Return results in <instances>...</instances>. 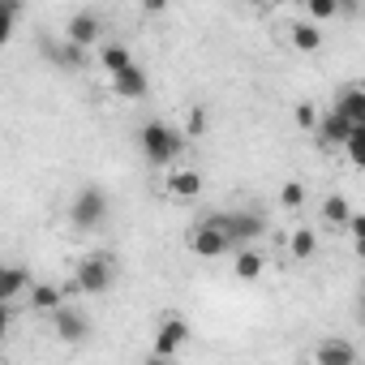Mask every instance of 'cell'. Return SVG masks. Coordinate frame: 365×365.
<instances>
[{
	"mask_svg": "<svg viewBox=\"0 0 365 365\" xmlns=\"http://www.w3.org/2000/svg\"><path fill=\"white\" fill-rule=\"evenodd\" d=\"M185 138H180V129L176 125H168V120H146V125H138V150H142V159L150 163V168H172V163H180V155H185Z\"/></svg>",
	"mask_w": 365,
	"mask_h": 365,
	"instance_id": "1",
	"label": "cell"
},
{
	"mask_svg": "<svg viewBox=\"0 0 365 365\" xmlns=\"http://www.w3.org/2000/svg\"><path fill=\"white\" fill-rule=\"evenodd\" d=\"M207 224L228 241V250H245L267 237V215L254 207H232V211H211Z\"/></svg>",
	"mask_w": 365,
	"mask_h": 365,
	"instance_id": "2",
	"label": "cell"
},
{
	"mask_svg": "<svg viewBox=\"0 0 365 365\" xmlns=\"http://www.w3.org/2000/svg\"><path fill=\"white\" fill-rule=\"evenodd\" d=\"M108 194L99 190V185H82L73 198H69V207H65V215H69V228L73 232H82V237H91V232H99L103 224H108Z\"/></svg>",
	"mask_w": 365,
	"mask_h": 365,
	"instance_id": "3",
	"label": "cell"
},
{
	"mask_svg": "<svg viewBox=\"0 0 365 365\" xmlns=\"http://www.w3.org/2000/svg\"><path fill=\"white\" fill-rule=\"evenodd\" d=\"M116 284V258L103 254V250H91L73 262V288L86 292V297H103L108 288Z\"/></svg>",
	"mask_w": 365,
	"mask_h": 365,
	"instance_id": "4",
	"label": "cell"
},
{
	"mask_svg": "<svg viewBox=\"0 0 365 365\" xmlns=\"http://www.w3.org/2000/svg\"><path fill=\"white\" fill-rule=\"evenodd\" d=\"M159 194L172 198V202H194V198L202 194V172H198L194 163H172V168H163Z\"/></svg>",
	"mask_w": 365,
	"mask_h": 365,
	"instance_id": "5",
	"label": "cell"
},
{
	"mask_svg": "<svg viewBox=\"0 0 365 365\" xmlns=\"http://www.w3.org/2000/svg\"><path fill=\"white\" fill-rule=\"evenodd\" d=\"M61 39H65V43H73V48H82V52H95V48L103 43V18H99V14H91V9H78V14H69V22H65Z\"/></svg>",
	"mask_w": 365,
	"mask_h": 365,
	"instance_id": "6",
	"label": "cell"
},
{
	"mask_svg": "<svg viewBox=\"0 0 365 365\" xmlns=\"http://www.w3.org/2000/svg\"><path fill=\"white\" fill-rule=\"evenodd\" d=\"M190 335H194V331H190L185 318H180V314H168V318H159V327H155V344H150V352L172 361L180 348L190 344Z\"/></svg>",
	"mask_w": 365,
	"mask_h": 365,
	"instance_id": "7",
	"label": "cell"
},
{
	"mask_svg": "<svg viewBox=\"0 0 365 365\" xmlns=\"http://www.w3.org/2000/svg\"><path fill=\"white\" fill-rule=\"evenodd\" d=\"M48 322H52V335L61 339V344H82L86 335H91V318L78 309V305H61V309H52L48 314Z\"/></svg>",
	"mask_w": 365,
	"mask_h": 365,
	"instance_id": "8",
	"label": "cell"
},
{
	"mask_svg": "<svg viewBox=\"0 0 365 365\" xmlns=\"http://www.w3.org/2000/svg\"><path fill=\"white\" fill-rule=\"evenodd\" d=\"M185 245H190V254H194V258H202V262H215V258L232 254V250H228V241H224V237L207 224V215H202V220L185 232Z\"/></svg>",
	"mask_w": 365,
	"mask_h": 365,
	"instance_id": "9",
	"label": "cell"
},
{
	"mask_svg": "<svg viewBox=\"0 0 365 365\" xmlns=\"http://www.w3.org/2000/svg\"><path fill=\"white\" fill-rule=\"evenodd\" d=\"M327 112H335L339 120H348V125H365V86L361 82H344L335 95H331V108Z\"/></svg>",
	"mask_w": 365,
	"mask_h": 365,
	"instance_id": "10",
	"label": "cell"
},
{
	"mask_svg": "<svg viewBox=\"0 0 365 365\" xmlns=\"http://www.w3.org/2000/svg\"><path fill=\"white\" fill-rule=\"evenodd\" d=\"M39 52H43L56 69H65V73H82V69L91 65V52H82V48H73V43H65V39H39Z\"/></svg>",
	"mask_w": 365,
	"mask_h": 365,
	"instance_id": "11",
	"label": "cell"
},
{
	"mask_svg": "<svg viewBox=\"0 0 365 365\" xmlns=\"http://www.w3.org/2000/svg\"><path fill=\"white\" fill-rule=\"evenodd\" d=\"M309 361H314V365H361L356 344H352V339H344V335H327V339H318Z\"/></svg>",
	"mask_w": 365,
	"mask_h": 365,
	"instance_id": "12",
	"label": "cell"
},
{
	"mask_svg": "<svg viewBox=\"0 0 365 365\" xmlns=\"http://www.w3.org/2000/svg\"><path fill=\"white\" fill-rule=\"evenodd\" d=\"M35 279H31V271L26 267H18V262H0V305H18L22 297H26V288H31Z\"/></svg>",
	"mask_w": 365,
	"mask_h": 365,
	"instance_id": "13",
	"label": "cell"
},
{
	"mask_svg": "<svg viewBox=\"0 0 365 365\" xmlns=\"http://www.w3.org/2000/svg\"><path fill=\"white\" fill-rule=\"evenodd\" d=\"M108 86H112V95H116V99L133 103V99H146V91H150V78H146V69H142V65H129L125 73L108 78Z\"/></svg>",
	"mask_w": 365,
	"mask_h": 365,
	"instance_id": "14",
	"label": "cell"
},
{
	"mask_svg": "<svg viewBox=\"0 0 365 365\" xmlns=\"http://www.w3.org/2000/svg\"><path fill=\"white\" fill-rule=\"evenodd\" d=\"M284 43L292 52H318L322 48V26L305 22V18H292V22H284Z\"/></svg>",
	"mask_w": 365,
	"mask_h": 365,
	"instance_id": "15",
	"label": "cell"
},
{
	"mask_svg": "<svg viewBox=\"0 0 365 365\" xmlns=\"http://www.w3.org/2000/svg\"><path fill=\"white\" fill-rule=\"evenodd\" d=\"M356 125H348V120H339L335 112H318V125H314V138H318V146L322 150H339L344 142H348V133H352Z\"/></svg>",
	"mask_w": 365,
	"mask_h": 365,
	"instance_id": "16",
	"label": "cell"
},
{
	"mask_svg": "<svg viewBox=\"0 0 365 365\" xmlns=\"http://www.w3.org/2000/svg\"><path fill=\"white\" fill-rule=\"evenodd\" d=\"M95 56H99V69H103L108 78H116V73H125L129 65H138L133 52H129V43H120V39H103V43L95 48Z\"/></svg>",
	"mask_w": 365,
	"mask_h": 365,
	"instance_id": "17",
	"label": "cell"
},
{
	"mask_svg": "<svg viewBox=\"0 0 365 365\" xmlns=\"http://www.w3.org/2000/svg\"><path fill=\"white\" fill-rule=\"evenodd\" d=\"M352 202L344 198V194H327L322 202H318V220H322V228H331V232H344L348 228V220H352Z\"/></svg>",
	"mask_w": 365,
	"mask_h": 365,
	"instance_id": "18",
	"label": "cell"
},
{
	"mask_svg": "<svg viewBox=\"0 0 365 365\" xmlns=\"http://www.w3.org/2000/svg\"><path fill=\"white\" fill-rule=\"evenodd\" d=\"M262 271H267V254H262L258 245L232 250V275H237L241 284H254V279H262Z\"/></svg>",
	"mask_w": 365,
	"mask_h": 365,
	"instance_id": "19",
	"label": "cell"
},
{
	"mask_svg": "<svg viewBox=\"0 0 365 365\" xmlns=\"http://www.w3.org/2000/svg\"><path fill=\"white\" fill-rule=\"evenodd\" d=\"M284 250H288V258H292V262H309V258L318 254V228L297 224V228L284 237Z\"/></svg>",
	"mask_w": 365,
	"mask_h": 365,
	"instance_id": "20",
	"label": "cell"
},
{
	"mask_svg": "<svg viewBox=\"0 0 365 365\" xmlns=\"http://www.w3.org/2000/svg\"><path fill=\"white\" fill-rule=\"evenodd\" d=\"M65 305V292L56 288V284H31L26 288V309H35V314H52V309H61Z\"/></svg>",
	"mask_w": 365,
	"mask_h": 365,
	"instance_id": "21",
	"label": "cell"
},
{
	"mask_svg": "<svg viewBox=\"0 0 365 365\" xmlns=\"http://www.w3.org/2000/svg\"><path fill=\"white\" fill-rule=\"evenodd\" d=\"M339 14H348V5H344V0H309V5H305V22H314V26H322V22H335Z\"/></svg>",
	"mask_w": 365,
	"mask_h": 365,
	"instance_id": "22",
	"label": "cell"
},
{
	"mask_svg": "<svg viewBox=\"0 0 365 365\" xmlns=\"http://www.w3.org/2000/svg\"><path fill=\"white\" fill-rule=\"evenodd\" d=\"M22 14H26V9H22V0H0V48L14 39V31H18Z\"/></svg>",
	"mask_w": 365,
	"mask_h": 365,
	"instance_id": "23",
	"label": "cell"
},
{
	"mask_svg": "<svg viewBox=\"0 0 365 365\" xmlns=\"http://www.w3.org/2000/svg\"><path fill=\"white\" fill-rule=\"evenodd\" d=\"M275 202H279L284 211H292V215H297V211L309 202V190L301 185V180H284V185H279V194H275Z\"/></svg>",
	"mask_w": 365,
	"mask_h": 365,
	"instance_id": "24",
	"label": "cell"
},
{
	"mask_svg": "<svg viewBox=\"0 0 365 365\" xmlns=\"http://www.w3.org/2000/svg\"><path fill=\"white\" fill-rule=\"evenodd\" d=\"M176 129H180V138H185V142L202 138V133H207V108H202V103H194V108L185 112V120H180Z\"/></svg>",
	"mask_w": 365,
	"mask_h": 365,
	"instance_id": "25",
	"label": "cell"
},
{
	"mask_svg": "<svg viewBox=\"0 0 365 365\" xmlns=\"http://www.w3.org/2000/svg\"><path fill=\"white\" fill-rule=\"evenodd\" d=\"M339 150L348 155V163H352V168H361V163H365V125H356V129L348 133V142H344Z\"/></svg>",
	"mask_w": 365,
	"mask_h": 365,
	"instance_id": "26",
	"label": "cell"
},
{
	"mask_svg": "<svg viewBox=\"0 0 365 365\" xmlns=\"http://www.w3.org/2000/svg\"><path fill=\"white\" fill-rule=\"evenodd\" d=\"M292 120H297V129H305V133H314V125H318V103H309V99H301V103H297V112H292Z\"/></svg>",
	"mask_w": 365,
	"mask_h": 365,
	"instance_id": "27",
	"label": "cell"
},
{
	"mask_svg": "<svg viewBox=\"0 0 365 365\" xmlns=\"http://www.w3.org/2000/svg\"><path fill=\"white\" fill-rule=\"evenodd\" d=\"M9 331H14V309H9V305H0V344L9 339Z\"/></svg>",
	"mask_w": 365,
	"mask_h": 365,
	"instance_id": "28",
	"label": "cell"
},
{
	"mask_svg": "<svg viewBox=\"0 0 365 365\" xmlns=\"http://www.w3.org/2000/svg\"><path fill=\"white\" fill-rule=\"evenodd\" d=\"M142 365H172V361H168V356H155V352H150V356H146Z\"/></svg>",
	"mask_w": 365,
	"mask_h": 365,
	"instance_id": "29",
	"label": "cell"
}]
</instances>
